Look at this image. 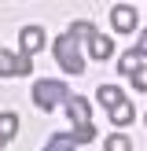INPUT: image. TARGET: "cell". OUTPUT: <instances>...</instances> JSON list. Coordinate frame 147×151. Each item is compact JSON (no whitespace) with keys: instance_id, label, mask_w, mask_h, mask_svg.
Instances as JSON below:
<instances>
[{"instance_id":"obj_14","label":"cell","mask_w":147,"mask_h":151,"mask_svg":"<svg viewBox=\"0 0 147 151\" xmlns=\"http://www.w3.org/2000/svg\"><path fill=\"white\" fill-rule=\"evenodd\" d=\"M74 140H77V144H88V140H96V125H81V129H74Z\"/></svg>"},{"instance_id":"obj_16","label":"cell","mask_w":147,"mask_h":151,"mask_svg":"<svg viewBox=\"0 0 147 151\" xmlns=\"http://www.w3.org/2000/svg\"><path fill=\"white\" fill-rule=\"evenodd\" d=\"M132 55H147V29H143V33H140V41H136V48H132Z\"/></svg>"},{"instance_id":"obj_7","label":"cell","mask_w":147,"mask_h":151,"mask_svg":"<svg viewBox=\"0 0 147 151\" xmlns=\"http://www.w3.org/2000/svg\"><path fill=\"white\" fill-rule=\"evenodd\" d=\"M88 55L99 59V63H103V59H110V55H114V41L103 37V33H92V37H88Z\"/></svg>"},{"instance_id":"obj_8","label":"cell","mask_w":147,"mask_h":151,"mask_svg":"<svg viewBox=\"0 0 147 151\" xmlns=\"http://www.w3.org/2000/svg\"><path fill=\"white\" fill-rule=\"evenodd\" d=\"M15 133H19V114L15 111H0V147L7 140H15Z\"/></svg>"},{"instance_id":"obj_6","label":"cell","mask_w":147,"mask_h":151,"mask_svg":"<svg viewBox=\"0 0 147 151\" xmlns=\"http://www.w3.org/2000/svg\"><path fill=\"white\" fill-rule=\"evenodd\" d=\"M19 44H22V55L33 59V52H41V48H44V29H41V26H22Z\"/></svg>"},{"instance_id":"obj_5","label":"cell","mask_w":147,"mask_h":151,"mask_svg":"<svg viewBox=\"0 0 147 151\" xmlns=\"http://www.w3.org/2000/svg\"><path fill=\"white\" fill-rule=\"evenodd\" d=\"M66 114H70L74 129L92 125V111H88V100H85V96H74V92H70V100H66Z\"/></svg>"},{"instance_id":"obj_11","label":"cell","mask_w":147,"mask_h":151,"mask_svg":"<svg viewBox=\"0 0 147 151\" xmlns=\"http://www.w3.org/2000/svg\"><path fill=\"white\" fill-rule=\"evenodd\" d=\"M103 151H132V140L125 133H110V137H103Z\"/></svg>"},{"instance_id":"obj_12","label":"cell","mask_w":147,"mask_h":151,"mask_svg":"<svg viewBox=\"0 0 147 151\" xmlns=\"http://www.w3.org/2000/svg\"><path fill=\"white\" fill-rule=\"evenodd\" d=\"M132 114H136V111H132V103L125 100V103H118V107L110 111V122H114V125H129V122H132Z\"/></svg>"},{"instance_id":"obj_4","label":"cell","mask_w":147,"mask_h":151,"mask_svg":"<svg viewBox=\"0 0 147 151\" xmlns=\"http://www.w3.org/2000/svg\"><path fill=\"white\" fill-rule=\"evenodd\" d=\"M136 7H129V4H114L110 7V26L118 29V33H132L136 29Z\"/></svg>"},{"instance_id":"obj_9","label":"cell","mask_w":147,"mask_h":151,"mask_svg":"<svg viewBox=\"0 0 147 151\" xmlns=\"http://www.w3.org/2000/svg\"><path fill=\"white\" fill-rule=\"evenodd\" d=\"M96 100H99V103H103L107 111H114L118 103H125V92H121L118 85H99V92H96Z\"/></svg>"},{"instance_id":"obj_10","label":"cell","mask_w":147,"mask_h":151,"mask_svg":"<svg viewBox=\"0 0 147 151\" xmlns=\"http://www.w3.org/2000/svg\"><path fill=\"white\" fill-rule=\"evenodd\" d=\"M74 147H77L74 133H51V140L44 144V151H74Z\"/></svg>"},{"instance_id":"obj_2","label":"cell","mask_w":147,"mask_h":151,"mask_svg":"<svg viewBox=\"0 0 147 151\" xmlns=\"http://www.w3.org/2000/svg\"><path fill=\"white\" fill-rule=\"evenodd\" d=\"M70 100V88H66V81H55V78H41L33 81V103L48 114V111H55V103H66Z\"/></svg>"},{"instance_id":"obj_1","label":"cell","mask_w":147,"mask_h":151,"mask_svg":"<svg viewBox=\"0 0 147 151\" xmlns=\"http://www.w3.org/2000/svg\"><path fill=\"white\" fill-rule=\"evenodd\" d=\"M96 33V26L88 19H77L70 29H66L63 37H55L51 41V52H55V59H59V66H63L66 74H81L85 70V55H81V37H92Z\"/></svg>"},{"instance_id":"obj_13","label":"cell","mask_w":147,"mask_h":151,"mask_svg":"<svg viewBox=\"0 0 147 151\" xmlns=\"http://www.w3.org/2000/svg\"><path fill=\"white\" fill-rule=\"evenodd\" d=\"M118 70H121L125 78H129V74H136V70H140V63H136V55H132V52H129V55H121V59H118Z\"/></svg>"},{"instance_id":"obj_3","label":"cell","mask_w":147,"mask_h":151,"mask_svg":"<svg viewBox=\"0 0 147 151\" xmlns=\"http://www.w3.org/2000/svg\"><path fill=\"white\" fill-rule=\"evenodd\" d=\"M33 74V59L22 52H4L0 48V78H26Z\"/></svg>"},{"instance_id":"obj_15","label":"cell","mask_w":147,"mask_h":151,"mask_svg":"<svg viewBox=\"0 0 147 151\" xmlns=\"http://www.w3.org/2000/svg\"><path fill=\"white\" fill-rule=\"evenodd\" d=\"M132 85H136L140 92H147V66H140V70L132 74Z\"/></svg>"}]
</instances>
